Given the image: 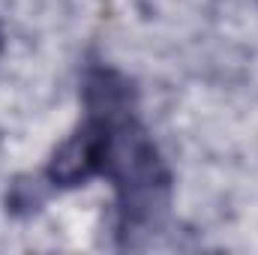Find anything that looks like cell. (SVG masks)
Instances as JSON below:
<instances>
[{
    "instance_id": "2",
    "label": "cell",
    "mask_w": 258,
    "mask_h": 255,
    "mask_svg": "<svg viewBox=\"0 0 258 255\" xmlns=\"http://www.w3.org/2000/svg\"><path fill=\"white\" fill-rule=\"evenodd\" d=\"M3 48H6V39H3V27H0V54H3Z\"/></svg>"
},
{
    "instance_id": "1",
    "label": "cell",
    "mask_w": 258,
    "mask_h": 255,
    "mask_svg": "<svg viewBox=\"0 0 258 255\" xmlns=\"http://www.w3.org/2000/svg\"><path fill=\"white\" fill-rule=\"evenodd\" d=\"M84 117L42 168L48 192L108 177L117 207V246H138L168 216L174 177L138 114V90L114 66L90 63L81 78Z\"/></svg>"
}]
</instances>
